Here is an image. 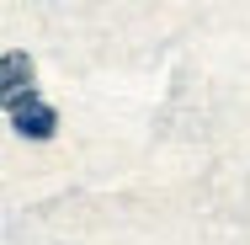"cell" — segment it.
Here are the masks:
<instances>
[{"mask_svg": "<svg viewBox=\"0 0 250 245\" xmlns=\"http://www.w3.org/2000/svg\"><path fill=\"white\" fill-rule=\"evenodd\" d=\"M27 96H38L32 91V59L16 48V53H0V107L5 112H16Z\"/></svg>", "mask_w": 250, "mask_h": 245, "instance_id": "obj_1", "label": "cell"}, {"mask_svg": "<svg viewBox=\"0 0 250 245\" xmlns=\"http://www.w3.org/2000/svg\"><path fill=\"white\" fill-rule=\"evenodd\" d=\"M11 128H16L21 139H53V134H59V112H53L48 101L27 96L16 112H11Z\"/></svg>", "mask_w": 250, "mask_h": 245, "instance_id": "obj_2", "label": "cell"}]
</instances>
